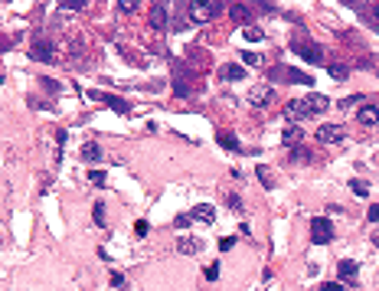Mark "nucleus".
Wrapping results in <instances>:
<instances>
[{
	"instance_id": "f257e3e1",
	"label": "nucleus",
	"mask_w": 379,
	"mask_h": 291,
	"mask_svg": "<svg viewBox=\"0 0 379 291\" xmlns=\"http://www.w3.org/2000/svg\"><path fill=\"white\" fill-rule=\"evenodd\" d=\"M187 13L196 23H209V20H216V16L223 13V4H203V0H193V4H187Z\"/></svg>"
},
{
	"instance_id": "f03ea898",
	"label": "nucleus",
	"mask_w": 379,
	"mask_h": 291,
	"mask_svg": "<svg viewBox=\"0 0 379 291\" xmlns=\"http://www.w3.org/2000/svg\"><path fill=\"white\" fill-rule=\"evenodd\" d=\"M311 239L317 242V245H327L330 239H333V223L330 219H311Z\"/></svg>"
},
{
	"instance_id": "7ed1b4c3",
	"label": "nucleus",
	"mask_w": 379,
	"mask_h": 291,
	"mask_svg": "<svg viewBox=\"0 0 379 291\" xmlns=\"http://www.w3.org/2000/svg\"><path fill=\"white\" fill-rule=\"evenodd\" d=\"M317 141H321V144H337V141H343V125H321Z\"/></svg>"
},
{
	"instance_id": "20e7f679",
	"label": "nucleus",
	"mask_w": 379,
	"mask_h": 291,
	"mask_svg": "<svg viewBox=\"0 0 379 291\" xmlns=\"http://www.w3.org/2000/svg\"><path fill=\"white\" fill-rule=\"evenodd\" d=\"M271 99H275V89H271V85H258V89H252V95H249V102L255 105V108L271 105Z\"/></svg>"
},
{
	"instance_id": "39448f33",
	"label": "nucleus",
	"mask_w": 379,
	"mask_h": 291,
	"mask_svg": "<svg viewBox=\"0 0 379 291\" xmlns=\"http://www.w3.org/2000/svg\"><path fill=\"white\" fill-rule=\"evenodd\" d=\"M271 79H291V82H301V85H311L314 82V79L311 75H307V72H294V69H271V72H268Z\"/></svg>"
},
{
	"instance_id": "423d86ee",
	"label": "nucleus",
	"mask_w": 379,
	"mask_h": 291,
	"mask_svg": "<svg viewBox=\"0 0 379 291\" xmlns=\"http://www.w3.org/2000/svg\"><path fill=\"white\" fill-rule=\"evenodd\" d=\"M216 144L226 147L229 154H239V151H242V147H239V138H235L232 131H216Z\"/></svg>"
},
{
	"instance_id": "0eeeda50",
	"label": "nucleus",
	"mask_w": 379,
	"mask_h": 291,
	"mask_svg": "<svg viewBox=\"0 0 379 291\" xmlns=\"http://www.w3.org/2000/svg\"><path fill=\"white\" fill-rule=\"evenodd\" d=\"M356 121H360V125H379V108H376V105H360Z\"/></svg>"
},
{
	"instance_id": "6e6552de",
	"label": "nucleus",
	"mask_w": 379,
	"mask_h": 291,
	"mask_svg": "<svg viewBox=\"0 0 379 291\" xmlns=\"http://www.w3.org/2000/svg\"><path fill=\"white\" fill-rule=\"evenodd\" d=\"M33 59H39V63H52L56 59V49H52V43H36V46L30 49Z\"/></svg>"
},
{
	"instance_id": "1a4fd4ad",
	"label": "nucleus",
	"mask_w": 379,
	"mask_h": 291,
	"mask_svg": "<svg viewBox=\"0 0 379 291\" xmlns=\"http://www.w3.org/2000/svg\"><path fill=\"white\" fill-rule=\"evenodd\" d=\"M190 219H200V223H213V219H216V206H213V203H200V206L190 213Z\"/></svg>"
},
{
	"instance_id": "9d476101",
	"label": "nucleus",
	"mask_w": 379,
	"mask_h": 291,
	"mask_svg": "<svg viewBox=\"0 0 379 291\" xmlns=\"http://www.w3.org/2000/svg\"><path fill=\"white\" fill-rule=\"evenodd\" d=\"M294 49L301 52L307 63H321V59H324V49H321V46H314V43H301V46H294Z\"/></svg>"
},
{
	"instance_id": "9b49d317",
	"label": "nucleus",
	"mask_w": 379,
	"mask_h": 291,
	"mask_svg": "<svg viewBox=\"0 0 379 291\" xmlns=\"http://www.w3.org/2000/svg\"><path fill=\"white\" fill-rule=\"evenodd\" d=\"M356 271H360V265L353 259H343L340 262V278L347 281V285H356Z\"/></svg>"
},
{
	"instance_id": "f8f14e48",
	"label": "nucleus",
	"mask_w": 379,
	"mask_h": 291,
	"mask_svg": "<svg viewBox=\"0 0 379 291\" xmlns=\"http://www.w3.org/2000/svg\"><path fill=\"white\" fill-rule=\"evenodd\" d=\"M177 252L196 255V252H203V242H200V239H190V236H180V239H177Z\"/></svg>"
},
{
	"instance_id": "ddd939ff",
	"label": "nucleus",
	"mask_w": 379,
	"mask_h": 291,
	"mask_svg": "<svg viewBox=\"0 0 379 291\" xmlns=\"http://www.w3.org/2000/svg\"><path fill=\"white\" fill-rule=\"evenodd\" d=\"M304 108H307V114H321L324 108H327V99H324V95H307Z\"/></svg>"
},
{
	"instance_id": "4468645a",
	"label": "nucleus",
	"mask_w": 379,
	"mask_h": 291,
	"mask_svg": "<svg viewBox=\"0 0 379 291\" xmlns=\"http://www.w3.org/2000/svg\"><path fill=\"white\" fill-rule=\"evenodd\" d=\"M219 75H223L226 82H239V79L245 75V69H242L239 63H229V66H223V69H219Z\"/></svg>"
},
{
	"instance_id": "2eb2a0df",
	"label": "nucleus",
	"mask_w": 379,
	"mask_h": 291,
	"mask_svg": "<svg viewBox=\"0 0 379 291\" xmlns=\"http://www.w3.org/2000/svg\"><path fill=\"white\" fill-rule=\"evenodd\" d=\"M242 40L262 43V40H265V30H262V26H255V23H249V26H242Z\"/></svg>"
},
{
	"instance_id": "dca6fc26",
	"label": "nucleus",
	"mask_w": 379,
	"mask_h": 291,
	"mask_svg": "<svg viewBox=\"0 0 379 291\" xmlns=\"http://www.w3.org/2000/svg\"><path fill=\"white\" fill-rule=\"evenodd\" d=\"M285 111H288V118H294V121H297V118H307L304 99H294V102H288V108H285Z\"/></svg>"
},
{
	"instance_id": "f3484780",
	"label": "nucleus",
	"mask_w": 379,
	"mask_h": 291,
	"mask_svg": "<svg viewBox=\"0 0 379 291\" xmlns=\"http://www.w3.org/2000/svg\"><path fill=\"white\" fill-rule=\"evenodd\" d=\"M167 16H170V10L167 7H161V4H154V10H151V23L161 30V26H167Z\"/></svg>"
},
{
	"instance_id": "a211bd4d",
	"label": "nucleus",
	"mask_w": 379,
	"mask_h": 291,
	"mask_svg": "<svg viewBox=\"0 0 379 291\" xmlns=\"http://www.w3.org/2000/svg\"><path fill=\"white\" fill-rule=\"evenodd\" d=\"M82 161H85V164H98V161H102V147H98V144H85V147H82Z\"/></svg>"
},
{
	"instance_id": "6ab92c4d",
	"label": "nucleus",
	"mask_w": 379,
	"mask_h": 291,
	"mask_svg": "<svg viewBox=\"0 0 379 291\" xmlns=\"http://www.w3.org/2000/svg\"><path fill=\"white\" fill-rule=\"evenodd\" d=\"M95 99H105L114 111H121V114H128V111H131V105H128V102H121V99H114V95H95Z\"/></svg>"
},
{
	"instance_id": "aec40b11",
	"label": "nucleus",
	"mask_w": 379,
	"mask_h": 291,
	"mask_svg": "<svg viewBox=\"0 0 379 291\" xmlns=\"http://www.w3.org/2000/svg\"><path fill=\"white\" fill-rule=\"evenodd\" d=\"M229 13H232L235 20H249V16H252V7H249V4H232V7H229Z\"/></svg>"
},
{
	"instance_id": "412c9836",
	"label": "nucleus",
	"mask_w": 379,
	"mask_h": 291,
	"mask_svg": "<svg viewBox=\"0 0 379 291\" xmlns=\"http://www.w3.org/2000/svg\"><path fill=\"white\" fill-rule=\"evenodd\" d=\"M108 281H111V288H118V291H125V288H128V278L121 275V271H111V278H108Z\"/></svg>"
},
{
	"instance_id": "4be33fe9",
	"label": "nucleus",
	"mask_w": 379,
	"mask_h": 291,
	"mask_svg": "<svg viewBox=\"0 0 379 291\" xmlns=\"http://www.w3.org/2000/svg\"><path fill=\"white\" fill-rule=\"evenodd\" d=\"M242 63L245 66H262V56L258 52H242Z\"/></svg>"
},
{
	"instance_id": "5701e85b",
	"label": "nucleus",
	"mask_w": 379,
	"mask_h": 291,
	"mask_svg": "<svg viewBox=\"0 0 379 291\" xmlns=\"http://www.w3.org/2000/svg\"><path fill=\"white\" fill-rule=\"evenodd\" d=\"M258 180H262V187H275V180H271L268 167H258Z\"/></svg>"
},
{
	"instance_id": "b1692460",
	"label": "nucleus",
	"mask_w": 379,
	"mask_h": 291,
	"mask_svg": "<svg viewBox=\"0 0 379 291\" xmlns=\"http://www.w3.org/2000/svg\"><path fill=\"white\" fill-rule=\"evenodd\" d=\"M92 216H95V223H98V226H105V203H95Z\"/></svg>"
},
{
	"instance_id": "393cba45",
	"label": "nucleus",
	"mask_w": 379,
	"mask_h": 291,
	"mask_svg": "<svg viewBox=\"0 0 379 291\" xmlns=\"http://www.w3.org/2000/svg\"><path fill=\"white\" fill-rule=\"evenodd\" d=\"M360 99H363V95H350V99H340V108H343V111L353 108V105H360Z\"/></svg>"
},
{
	"instance_id": "a878e982",
	"label": "nucleus",
	"mask_w": 379,
	"mask_h": 291,
	"mask_svg": "<svg viewBox=\"0 0 379 291\" xmlns=\"http://www.w3.org/2000/svg\"><path fill=\"white\" fill-rule=\"evenodd\" d=\"M350 187H353V193H356V197H366V193H369V187H366L363 180H353Z\"/></svg>"
},
{
	"instance_id": "bb28decb",
	"label": "nucleus",
	"mask_w": 379,
	"mask_h": 291,
	"mask_svg": "<svg viewBox=\"0 0 379 291\" xmlns=\"http://www.w3.org/2000/svg\"><path fill=\"white\" fill-rule=\"evenodd\" d=\"M89 180L95 183V187H105V170H92V173H89Z\"/></svg>"
},
{
	"instance_id": "cd10ccee",
	"label": "nucleus",
	"mask_w": 379,
	"mask_h": 291,
	"mask_svg": "<svg viewBox=\"0 0 379 291\" xmlns=\"http://www.w3.org/2000/svg\"><path fill=\"white\" fill-rule=\"evenodd\" d=\"M134 232H137V239H141V236H147V232H151V226H147L144 219H137V223H134Z\"/></svg>"
},
{
	"instance_id": "c85d7f7f",
	"label": "nucleus",
	"mask_w": 379,
	"mask_h": 291,
	"mask_svg": "<svg viewBox=\"0 0 379 291\" xmlns=\"http://www.w3.org/2000/svg\"><path fill=\"white\" fill-rule=\"evenodd\" d=\"M330 75H333V79H337V82H340V79H347L350 72H347V69H343V66H330Z\"/></svg>"
},
{
	"instance_id": "c756f323",
	"label": "nucleus",
	"mask_w": 379,
	"mask_h": 291,
	"mask_svg": "<svg viewBox=\"0 0 379 291\" xmlns=\"http://www.w3.org/2000/svg\"><path fill=\"white\" fill-rule=\"evenodd\" d=\"M118 10H121V13H134V10H137V4H131V0H121Z\"/></svg>"
},
{
	"instance_id": "7c9ffc66",
	"label": "nucleus",
	"mask_w": 379,
	"mask_h": 291,
	"mask_svg": "<svg viewBox=\"0 0 379 291\" xmlns=\"http://www.w3.org/2000/svg\"><path fill=\"white\" fill-rule=\"evenodd\" d=\"M297 138H301V128H288V131H285V141H288V144H291V141H297Z\"/></svg>"
},
{
	"instance_id": "2f4dec72",
	"label": "nucleus",
	"mask_w": 379,
	"mask_h": 291,
	"mask_svg": "<svg viewBox=\"0 0 379 291\" xmlns=\"http://www.w3.org/2000/svg\"><path fill=\"white\" fill-rule=\"evenodd\" d=\"M226 203H229V206H232V209H242V200L235 197V193H229V197H226Z\"/></svg>"
},
{
	"instance_id": "473e14b6",
	"label": "nucleus",
	"mask_w": 379,
	"mask_h": 291,
	"mask_svg": "<svg viewBox=\"0 0 379 291\" xmlns=\"http://www.w3.org/2000/svg\"><path fill=\"white\" fill-rule=\"evenodd\" d=\"M369 16H373V26L379 30V4H373V7H369Z\"/></svg>"
},
{
	"instance_id": "72a5a7b5",
	"label": "nucleus",
	"mask_w": 379,
	"mask_h": 291,
	"mask_svg": "<svg viewBox=\"0 0 379 291\" xmlns=\"http://www.w3.org/2000/svg\"><path fill=\"white\" fill-rule=\"evenodd\" d=\"M369 223H379V203L369 206Z\"/></svg>"
},
{
	"instance_id": "f704fd0d",
	"label": "nucleus",
	"mask_w": 379,
	"mask_h": 291,
	"mask_svg": "<svg viewBox=\"0 0 379 291\" xmlns=\"http://www.w3.org/2000/svg\"><path fill=\"white\" fill-rule=\"evenodd\" d=\"M232 245H235V239H232V236H226V239L219 242V249H223V252H229V249H232Z\"/></svg>"
},
{
	"instance_id": "c9c22d12",
	"label": "nucleus",
	"mask_w": 379,
	"mask_h": 291,
	"mask_svg": "<svg viewBox=\"0 0 379 291\" xmlns=\"http://www.w3.org/2000/svg\"><path fill=\"white\" fill-rule=\"evenodd\" d=\"M206 278L216 281V278H219V265H209V268H206Z\"/></svg>"
},
{
	"instance_id": "e433bc0d",
	"label": "nucleus",
	"mask_w": 379,
	"mask_h": 291,
	"mask_svg": "<svg viewBox=\"0 0 379 291\" xmlns=\"http://www.w3.org/2000/svg\"><path fill=\"white\" fill-rule=\"evenodd\" d=\"M324 291H340V285H337V281H327V285H324Z\"/></svg>"
},
{
	"instance_id": "4c0bfd02",
	"label": "nucleus",
	"mask_w": 379,
	"mask_h": 291,
	"mask_svg": "<svg viewBox=\"0 0 379 291\" xmlns=\"http://www.w3.org/2000/svg\"><path fill=\"white\" fill-rule=\"evenodd\" d=\"M376 245H379V236H376Z\"/></svg>"
}]
</instances>
